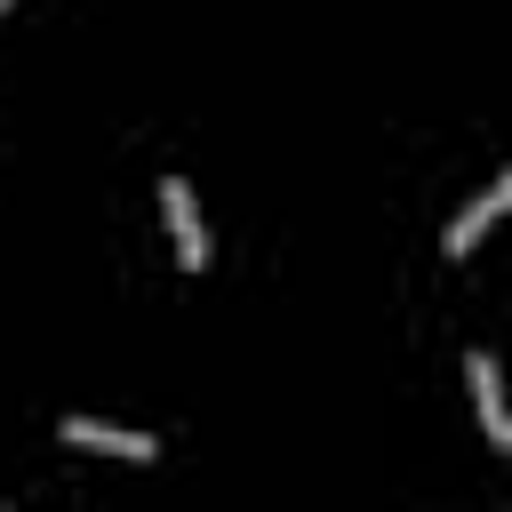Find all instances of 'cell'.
<instances>
[{
    "instance_id": "cell-1",
    "label": "cell",
    "mask_w": 512,
    "mask_h": 512,
    "mask_svg": "<svg viewBox=\"0 0 512 512\" xmlns=\"http://www.w3.org/2000/svg\"><path fill=\"white\" fill-rule=\"evenodd\" d=\"M160 216L176 232V264L184 272H208V232H200V208H192V184L184 176H160Z\"/></svg>"
},
{
    "instance_id": "cell-2",
    "label": "cell",
    "mask_w": 512,
    "mask_h": 512,
    "mask_svg": "<svg viewBox=\"0 0 512 512\" xmlns=\"http://www.w3.org/2000/svg\"><path fill=\"white\" fill-rule=\"evenodd\" d=\"M56 440H64V448H96V456H128V464H152V456H160L144 432H104V424H88V416H64Z\"/></svg>"
},
{
    "instance_id": "cell-3",
    "label": "cell",
    "mask_w": 512,
    "mask_h": 512,
    "mask_svg": "<svg viewBox=\"0 0 512 512\" xmlns=\"http://www.w3.org/2000/svg\"><path fill=\"white\" fill-rule=\"evenodd\" d=\"M504 200H512V176H496V184H488V192H480V200H472V208H464V216L448 224V240H440V248H448V264L480 248V232H488V224L504 216Z\"/></svg>"
},
{
    "instance_id": "cell-4",
    "label": "cell",
    "mask_w": 512,
    "mask_h": 512,
    "mask_svg": "<svg viewBox=\"0 0 512 512\" xmlns=\"http://www.w3.org/2000/svg\"><path fill=\"white\" fill-rule=\"evenodd\" d=\"M464 376H472V400H480L488 440H496V448H512V416H504V392H496V360H488V352H472V360H464Z\"/></svg>"
},
{
    "instance_id": "cell-5",
    "label": "cell",
    "mask_w": 512,
    "mask_h": 512,
    "mask_svg": "<svg viewBox=\"0 0 512 512\" xmlns=\"http://www.w3.org/2000/svg\"><path fill=\"white\" fill-rule=\"evenodd\" d=\"M0 16H8V0H0Z\"/></svg>"
}]
</instances>
